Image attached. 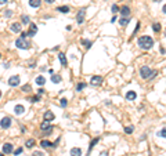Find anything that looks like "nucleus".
Wrapping results in <instances>:
<instances>
[{"mask_svg": "<svg viewBox=\"0 0 166 156\" xmlns=\"http://www.w3.org/2000/svg\"><path fill=\"white\" fill-rule=\"evenodd\" d=\"M154 46V39L150 36H141L138 39V47L143 50H150Z\"/></svg>", "mask_w": 166, "mask_h": 156, "instance_id": "obj_1", "label": "nucleus"}, {"mask_svg": "<svg viewBox=\"0 0 166 156\" xmlns=\"http://www.w3.org/2000/svg\"><path fill=\"white\" fill-rule=\"evenodd\" d=\"M140 75H141L143 79H154V76H157V72L152 70L150 66H141Z\"/></svg>", "mask_w": 166, "mask_h": 156, "instance_id": "obj_2", "label": "nucleus"}, {"mask_svg": "<svg viewBox=\"0 0 166 156\" xmlns=\"http://www.w3.org/2000/svg\"><path fill=\"white\" fill-rule=\"evenodd\" d=\"M15 46L18 47V49H22V50H28L30 47V43L26 42L25 37H18V39L15 40Z\"/></svg>", "mask_w": 166, "mask_h": 156, "instance_id": "obj_3", "label": "nucleus"}, {"mask_svg": "<svg viewBox=\"0 0 166 156\" xmlns=\"http://www.w3.org/2000/svg\"><path fill=\"white\" fill-rule=\"evenodd\" d=\"M19 82H21V77H19L18 75H14V76L8 77V86H11V87L19 86Z\"/></svg>", "mask_w": 166, "mask_h": 156, "instance_id": "obj_4", "label": "nucleus"}, {"mask_svg": "<svg viewBox=\"0 0 166 156\" xmlns=\"http://www.w3.org/2000/svg\"><path fill=\"white\" fill-rule=\"evenodd\" d=\"M84 17H86V8H80L78 11V15H76V21L79 25H82L83 21H84Z\"/></svg>", "mask_w": 166, "mask_h": 156, "instance_id": "obj_5", "label": "nucleus"}, {"mask_svg": "<svg viewBox=\"0 0 166 156\" xmlns=\"http://www.w3.org/2000/svg\"><path fill=\"white\" fill-rule=\"evenodd\" d=\"M10 126H11V117L4 116L2 119V122H0V127L2 128H10Z\"/></svg>", "mask_w": 166, "mask_h": 156, "instance_id": "obj_6", "label": "nucleus"}, {"mask_svg": "<svg viewBox=\"0 0 166 156\" xmlns=\"http://www.w3.org/2000/svg\"><path fill=\"white\" fill-rule=\"evenodd\" d=\"M36 32H38V26H36V23H33V22H30L29 23V30H28V36H35L36 35Z\"/></svg>", "mask_w": 166, "mask_h": 156, "instance_id": "obj_7", "label": "nucleus"}, {"mask_svg": "<svg viewBox=\"0 0 166 156\" xmlns=\"http://www.w3.org/2000/svg\"><path fill=\"white\" fill-rule=\"evenodd\" d=\"M103 83V77L101 76H93L90 80V84L91 86H100V84Z\"/></svg>", "mask_w": 166, "mask_h": 156, "instance_id": "obj_8", "label": "nucleus"}, {"mask_svg": "<svg viewBox=\"0 0 166 156\" xmlns=\"http://www.w3.org/2000/svg\"><path fill=\"white\" fill-rule=\"evenodd\" d=\"M43 117H45V120H47V122H51V120H54V113L51 111H46L45 112V115H43Z\"/></svg>", "mask_w": 166, "mask_h": 156, "instance_id": "obj_9", "label": "nucleus"}, {"mask_svg": "<svg viewBox=\"0 0 166 156\" xmlns=\"http://www.w3.org/2000/svg\"><path fill=\"white\" fill-rule=\"evenodd\" d=\"M10 29H11L14 33H18V32H21V23H19V22H14V23H11V26H10Z\"/></svg>", "mask_w": 166, "mask_h": 156, "instance_id": "obj_10", "label": "nucleus"}, {"mask_svg": "<svg viewBox=\"0 0 166 156\" xmlns=\"http://www.w3.org/2000/svg\"><path fill=\"white\" fill-rule=\"evenodd\" d=\"M11 152H13V145L10 142H6L3 145V153H11Z\"/></svg>", "mask_w": 166, "mask_h": 156, "instance_id": "obj_11", "label": "nucleus"}, {"mask_svg": "<svg viewBox=\"0 0 166 156\" xmlns=\"http://www.w3.org/2000/svg\"><path fill=\"white\" fill-rule=\"evenodd\" d=\"M119 11H120L122 17H129V15H130V8H129L127 6H123V7H120Z\"/></svg>", "mask_w": 166, "mask_h": 156, "instance_id": "obj_12", "label": "nucleus"}, {"mask_svg": "<svg viewBox=\"0 0 166 156\" xmlns=\"http://www.w3.org/2000/svg\"><path fill=\"white\" fill-rule=\"evenodd\" d=\"M125 97H126V100H129V101H134L137 98V94H136V91H127Z\"/></svg>", "mask_w": 166, "mask_h": 156, "instance_id": "obj_13", "label": "nucleus"}, {"mask_svg": "<svg viewBox=\"0 0 166 156\" xmlns=\"http://www.w3.org/2000/svg\"><path fill=\"white\" fill-rule=\"evenodd\" d=\"M58 59H60V62H61V65H62V66H67V65H68V61H67L65 54H64V53H60V54H58Z\"/></svg>", "mask_w": 166, "mask_h": 156, "instance_id": "obj_14", "label": "nucleus"}, {"mask_svg": "<svg viewBox=\"0 0 166 156\" xmlns=\"http://www.w3.org/2000/svg\"><path fill=\"white\" fill-rule=\"evenodd\" d=\"M24 112H25L24 105H15V108H14V113L15 115H22Z\"/></svg>", "mask_w": 166, "mask_h": 156, "instance_id": "obj_15", "label": "nucleus"}, {"mask_svg": "<svg viewBox=\"0 0 166 156\" xmlns=\"http://www.w3.org/2000/svg\"><path fill=\"white\" fill-rule=\"evenodd\" d=\"M40 4H42V0H29V6L33 8L40 7Z\"/></svg>", "mask_w": 166, "mask_h": 156, "instance_id": "obj_16", "label": "nucleus"}, {"mask_svg": "<svg viewBox=\"0 0 166 156\" xmlns=\"http://www.w3.org/2000/svg\"><path fill=\"white\" fill-rule=\"evenodd\" d=\"M80 155H82L80 148H72L71 149V156H80Z\"/></svg>", "mask_w": 166, "mask_h": 156, "instance_id": "obj_17", "label": "nucleus"}, {"mask_svg": "<svg viewBox=\"0 0 166 156\" xmlns=\"http://www.w3.org/2000/svg\"><path fill=\"white\" fill-rule=\"evenodd\" d=\"M45 83H46V79L43 76H38V77H36V84H38V86H45Z\"/></svg>", "mask_w": 166, "mask_h": 156, "instance_id": "obj_18", "label": "nucleus"}, {"mask_svg": "<svg viewBox=\"0 0 166 156\" xmlns=\"http://www.w3.org/2000/svg\"><path fill=\"white\" fill-rule=\"evenodd\" d=\"M21 23H24V25H28V23H30V18H29L28 15L24 14V15L21 17Z\"/></svg>", "mask_w": 166, "mask_h": 156, "instance_id": "obj_19", "label": "nucleus"}, {"mask_svg": "<svg viewBox=\"0 0 166 156\" xmlns=\"http://www.w3.org/2000/svg\"><path fill=\"white\" fill-rule=\"evenodd\" d=\"M50 127H51L50 126V122H47V120H45L42 124H40V130H43V131L47 130V128H50Z\"/></svg>", "mask_w": 166, "mask_h": 156, "instance_id": "obj_20", "label": "nucleus"}, {"mask_svg": "<svg viewBox=\"0 0 166 156\" xmlns=\"http://www.w3.org/2000/svg\"><path fill=\"white\" fill-rule=\"evenodd\" d=\"M25 147H26V148H33V147H35V140H33V138H30V140H26Z\"/></svg>", "mask_w": 166, "mask_h": 156, "instance_id": "obj_21", "label": "nucleus"}, {"mask_svg": "<svg viewBox=\"0 0 166 156\" xmlns=\"http://www.w3.org/2000/svg\"><path fill=\"white\" fill-rule=\"evenodd\" d=\"M21 90L24 91V93H30V91H32V86H30L29 83H28V84H24Z\"/></svg>", "mask_w": 166, "mask_h": 156, "instance_id": "obj_22", "label": "nucleus"}, {"mask_svg": "<svg viewBox=\"0 0 166 156\" xmlns=\"http://www.w3.org/2000/svg\"><path fill=\"white\" fill-rule=\"evenodd\" d=\"M40 145H42L43 148H51L53 147V144L50 141H47V140H43L42 142H40Z\"/></svg>", "mask_w": 166, "mask_h": 156, "instance_id": "obj_23", "label": "nucleus"}, {"mask_svg": "<svg viewBox=\"0 0 166 156\" xmlns=\"http://www.w3.org/2000/svg\"><path fill=\"white\" fill-rule=\"evenodd\" d=\"M57 11L67 14V13H69V7H68V6H62V7H58V8H57Z\"/></svg>", "mask_w": 166, "mask_h": 156, "instance_id": "obj_24", "label": "nucleus"}, {"mask_svg": "<svg viewBox=\"0 0 166 156\" xmlns=\"http://www.w3.org/2000/svg\"><path fill=\"white\" fill-rule=\"evenodd\" d=\"M152 29H154V32H159V30H161V23H159V22H154V23H152Z\"/></svg>", "mask_w": 166, "mask_h": 156, "instance_id": "obj_25", "label": "nucleus"}, {"mask_svg": "<svg viewBox=\"0 0 166 156\" xmlns=\"http://www.w3.org/2000/svg\"><path fill=\"white\" fill-rule=\"evenodd\" d=\"M51 82H53V83H60V82H61V76H60V75H53Z\"/></svg>", "mask_w": 166, "mask_h": 156, "instance_id": "obj_26", "label": "nucleus"}, {"mask_svg": "<svg viewBox=\"0 0 166 156\" xmlns=\"http://www.w3.org/2000/svg\"><path fill=\"white\" fill-rule=\"evenodd\" d=\"M119 23H120L122 26H126L127 23H129V18H126V17H122L120 21H119Z\"/></svg>", "mask_w": 166, "mask_h": 156, "instance_id": "obj_27", "label": "nucleus"}, {"mask_svg": "<svg viewBox=\"0 0 166 156\" xmlns=\"http://www.w3.org/2000/svg\"><path fill=\"white\" fill-rule=\"evenodd\" d=\"M98 141H100V138H98V137H97V138H94V140H93V141H91V142H90V147H89V152L91 151V149H93V147H94V145H96V144H97V142H98Z\"/></svg>", "mask_w": 166, "mask_h": 156, "instance_id": "obj_28", "label": "nucleus"}, {"mask_svg": "<svg viewBox=\"0 0 166 156\" xmlns=\"http://www.w3.org/2000/svg\"><path fill=\"white\" fill-rule=\"evenodd\" d=\"M86 86H87V84L84 83V82H83V83H79V84H78V86H76V90H78V91H82V90H83Z\"/></svg>", "mask_w": 166, "mask_h": 156, "instance_id": "obj_29", "label": "nucleus"}, {"mask_svg": "<svg viewBox=\"0 0 166 156\" xmlns=\"http://www.w3.org/2000/svg\"><path fill=\"white\" fill-rule=\"evenodd\" d=\"M60 105H61L62 108H67V105H68V101H67V98H61Z\"/></svg>", "mask_w": 166, "mask_h": 156, "instance_id": "obj_30", "label": "nucleus"}, {"mask_svg": "<svg viewBox=\"0 0 166 156\" xmlns=\"http://www.w3.org/2000/svg\"><path fill=\"white\" fill-rule=\"evenodd\" d=\"M133 130H134V127H133V126L125 127V133H126V134H131V133H133Z\"/></svg>", "mask_w": 166, "mask_h": 156, "instance_id": "obj_31", "label": "nucleus"}, {"mask_svg": "<svg viewBox=\"0 0 166 156\" xmlns=\"http://www.w3.org/2000/svg\"><path fill=\"white\" fill-rule=\"evenodd\" d=\"M158 135H159V137H163V138H166V127L162 128V130L158 133Z\"/></svg>", "mask_w": 166, "mask_h": 156, "instance_id": "obj_32", "label": "nucleus"}, {"mask_svg": "<svg viewBox=\"0 0 166 156\" xmlns=\"http://www.w3.org/2000/svg\"><path fill=\"white\" fill-rule=\"evenodd\" d=\"M82 44H84L87 49H90V47H91V42H90V40H82Z\"/></svg>", "mask_w": 166, "mask_h": 156, "instance_id": "obj_33", "label": "nucleus"}, {"mask_svg": "<svg viewBox=\"0 0 166 156\" xmlns=\"http://www.w3.org/2000/svg\"><path fill=\"white\" fill-rule=\"evenodd\" d=\"M138 29H140V22L136 25V28H134V30H133V33H131V36H136L137 35V32H138Z\"/></svg>", "mask_w": 166, "mask_h": 156, "instance_id": "obj_34", "label": "nucleus"}, {"mask_svg": "<svg viewBox=\"0 0 166 156\" xmlns=\"http://www.w3.org/2000/svg\"><path fill=\"white\" fill-rule=\"evenodd\" d=\"M30 100V102H38V101L40 100V95H36V97H32V98H29Z\"/></svg>", "mask_w": 166, "mask_h": 156, "instance_id": "obj_35", "label": "nucleus"}, {"mask_svg": "<svg viewBox=\"0 0 166 156\" xmlns=\"http://www.w3.org/2000/svg\"><path fill=\"white\" fill-rule=\"evenodd\" d=\"M32 156H45V153H43V152H40V151H35L32 153Z\"/></svg>", "mask_w": 166, "mask_h": 156, "instance_id": "obj_36", "label": "nucleus"}, {"mask_svg": "<svg viewBox=\"0 0 166 156\" xmlns=\"http://www.w3.org/2000/svg\"><path fill=\"white\" fill-rule=\"evenodd\" d=\"M51 131H53V126L50 128H47V130H45V133H43V134H45V135H50V134H51Z\"/></svg>", "mask_w": 166, "mask_h": 156, "instance_id": "obj_37", "label": "nucleus"}, {"mask_svg": "<svg viewBox=\"0 0 166 156\" xmlns=\"http://www.w3.org/2000/svg\"><path fill=\"white\" fill-rule=\"evenodd\" d=\"M118 11H119V7H118L116 4H114V6H112V13H114V14H116Z\"/></svg>", "mask_w": 166, "mask_h": 156, "instance_id": "obj_38", "label": "nucleus"}, {"mask_svg": "<svg viewBox=\"0 0 166 156\" xmlns=\"http://www.w3.org/2000/svg\"><path fill=\"white\" fill-rule=\"evenodd\" d=\"M11 15H13V11H11V10H7V11L4 13V17H7V18H8V17H11Z\"/></svg>", "mask_w": 166, "mask_h": 156, "instance_id": "obj_39", "label": "nucleus"}, {"mask_svg": "<svg viewBox=\"0 0 166 156\" xmlns=\"http://www.w3.org/2000/svg\"><path fill=\"white\" fill-rule=\"evenodd\" d=\"M19 153H22V148H18V149H15V151H14V155L15 156L19 155Z\"/></svg>", "mask_w": 166, "mask_h": 156, "instance_id": "obj_40", "label": "nucleus"}, {"mask_svg": "<svg viewBox=\"0 0 166 156\" xmlns=\"http://www.w3.org/2000/svg\"><path fill=\"white\" fill-rule=\"evenodd\" d=\"M21 37H25L26 39L28 37V32H21Z\"/></svg>", "mask_w": 166, "mask_h": 156, "instance_id": "obj_41", "label": "nucleus"}, {"mask_svg": "<svg viewBox=\"0 0 166 156\" xmlns=\"http://www.w3.org/2000/svg\"><path fill=\"white\" fill-rule=\"evenodd\" d=\"M45 2H46V3H49V4H51V3H54L56 0H45Z\"/></svg>", "mask_w": 166, "mask_h": 156, "instance_id": "obj_42", "label": "nucleus"}, {"mask_svg": "<svg viewBox=\"0 0 166 156\" xmlns=\"http://www.w3.org/2000/svg\"><path fill=\"white\" fill-rule=\"evenodd\" d=\"M7 2H8V0H0V4H6Z\"/></svg>", "mask_w": 166, "mask_h": 156, "instance_id": "obj_43", "label": "nucleus"}, {"mask_svg": "<svg viewBox=\"0 0 166 156\" xmlns=\"http://www.w3.org/2000/svg\"><path fill=\"white\" fill-rule=\"evenodd\" d=\"M43 91H45V90H43V89H40V90L38 91V94H39V95H40V94H43Z\"/></svg>", "mask_w": 166, "mask_h": 156, "instance_id": "obj_44", "label": "nucleus"}, {"mask_svg": "<svg viewBox=\"0 0 166 156\" xmlns=\"http://www.w3.org/2000/svg\"><path fill=\"white\" fill-rule=\"evenodd\" d=\"M162 11H163V13H165V14H166V4L163 6V8H162Z\"/></svg>", "mask_w": 166, "mask_h": 156, "instance_id": "obj_45", "label": "nucleus"}, {"mask_svg": "<svg viewBox=\"0 0 166 156\" xmlns=\"http://www.w3.org/2000/svg\"><path fill=\"white\" fill-rule=\"evenodd\" d=\"M0 156H4V153H0Z\"/></svg>", "mask_w": 166, "mask_h": 156, "instance_id": "obj_46", "label": "nucleus"}, {"mask_svg": "<svg viewBox=\"0 0 166 156\" xmlns=\"http://www.w3.org/2000/svg\"><path fill=\"white\" fill-rule=\"evenodd\" d=\"M154 2H161V0H154Z\"/></svg>", "mask_w": 166, "mask_h": 156, "instance_id": "obj_47", "label": "nucleus"}, {"mask_svg": "<svg viewBox=\"0 0 166 156\" xmlns=\"http://www.w3.org/2000/svg\"><path fill=\"white\" fill-rule=\"evenodd\" d=\"M0 58H2V53H0Z\"/></svg>", "mask_w": 166, "mask_h": 156, "instance_id": "obj_48", "label": "nucleus"}, {"mask_svg": "<svg viewBox=\"0 0 166 156\" xmlns=\"http://www.w3.org/2000/svg\"><path fill=\"white\" fill-rule=\"evenodd\" d=\"M0 95H2V91H0Z\"/></svg>", "mask_w": 166, "mask_h": 156, "instance_id": "obj_49", "label": "nucleus"}]
</instances>
